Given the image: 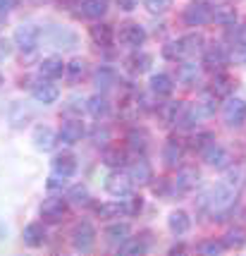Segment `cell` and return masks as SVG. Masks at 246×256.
Returning <instances> with one entry per match:
<instances>
[{
  "mask_svg": "<svg viewBox=\"0 0 246 256\" xmlns=\"http://www.w3.org/2000/svg\"><path fill=\"white\" fill-rule=\"evenodd\" d=\"M17 8V0H0V12H10Z\"/></svg>",
  "mask_w": 246,
  "mask_h": 256,
  "instance_id": "7dc6e473",
  "label": "cell"
},
{
  "mask_svg": "<svg viewBox=\"0 0 246 256\" xmlns=\"http://www.w3.org/2000/svg\"><path fill=\"white\" fill-rule=\"evenodd\" d=\"M223 118L227 127H242L246 122V100L244 98H230L223 108Z\"/></svg>",
  "mask_w": 246,
  "mask_h": 256,
  "instance_id": "3957f363",
  "label": "cell"
},
{
  "mask_svg": "<svg viewBox=\"0 0 246 256\" xmlns=\"http://www.w3.org/2000/svg\"><path fill=\"white\" fill-rule=\"evenodd\" d=\"M31 94H34V100L36 103H41V106H50V103H55L57 96H60L57 86L55 84H50V82H41V84H36Z\"/></svg>",
  "mask_w": 246,
  "mask_h": 256,
  "instance_id": "4fadbf2b",
  "label": "cell"
},
{
  "mask_svg": "<svg viewBox=\"0 0 246 256\" xmlns=\"http://www.w3.org/2000/svg\"><path fill=\"white\" fill-rule=\"evenodd\" d=\"M237 41H239V44L246 48V26H242V29L237 32Z\"/></svg>",
  "mask_w": 246,
  "mask_h": 256,
  "instance_id": "681fc988",
  "label": "cell"
},
{
  "mask_svg": "<svg viewBox=\"0 0 246 256\" xmlns=\"http://www.w3.org/2000/svg\"><path fill=\"white\" fill-rule=\"evenodd\" d=\"M148 65H151V56H146V53H139V56L129 58V67H132V72H146Z\"/></svg>",
  "mask_w": 246,
  "mask_h": 256,
  "instance_id": "d590c367",
  "label": "cell"
},
{
  "mask_svg": "<svg viewBox=\"0 0 246 256\" xmlns=\"http://www.w3.org/2000/svg\"><path fill=\"white\" fill-rule=\"evenodd\" d=\"M50 44L57 46V48H74V44H77V36L72 32H67V29H60V26H55V29H50Z\"/></svg>",
  "mask_w": 246,
  "mask_h": 256,
  "instance_id": "cb8c5ba5",
  "label": "cell"
},
{
  "mask_svg": "<svg viewBox=\"0 0 246 256\" xmlns=\"http://www.w3.org/2000/svg\"><path fill=\"white\" fill-rule=\"evenodd\" d=\"M81 14L89 20H101L108 12V0H81Z\"/></svg>",
  "mask_w": 246,
  "mask_h": 256,
  "instance_id": "e0dca14e",
  "label": "cell"
},
{
  "mask_svg": "<svg viewBox=\"0 0 246 256\" xmlns=\"http://www.w3.org/2000/svg\"><path fill=\"white\" fill-rule=\"evenodd\" d=\"M96 213L101 216V218H115V216H120L122 213V204H101Z\"/></svg>",
  "mask_w": 246,
  "mask_h": 256,
  "instance_id": "8d00e7d4",
  "label": "cell"
},
{
  "mask_svg": "<svg viewBox=\"0 0 246 256\" xmlns=\"http://www.w3.org/2000/svg\"><path fill=\"white\" fill-rule=\"evenodd\" d=\"M136 2H139V0H117L120 10H124V12H132L136 8Z\"/></svg>",
  "mask_w": 246,
  "mask_h": 256,
  "instance_id": "bcb514c9",
  "label": "cell"
},
{
  "mask_svg": "<svg viewBox=\"0 0 246 256\" xmlns=\"http://www.w3.org/2000/svg\"><path fill=\"white\" fill-rule=\"evenodd\" d=\"M105 190L108 194L117 196V199H124L132 194V178L129 175H122V172H112L110 178L105 180Z\"/></svg>",
  "mask_w": 246,
  "mask_h": 256,
  "instance_id": "8992f818",
  "label": "cell"
},
{
  "mask_svg": "<svg viewBox=\"0 0 246 256\" xmlns=\"http://www.w3.org/2000/svg\"><path fill=\"white\" fill-rule=\"evenodd\" d=\"M57 136H60L62 144H77V142H81V136H84V124L79 122V120H67V122H62Z\"/></svg>",
  "mask_w": 246,
  "mask_h": 256,
  "instance_id": "7c38bea8",
  "label": "cell"
},
{
  "mask_svg": "<svg viewBox=\"0 0 246 256\" xmlns=\"http://www.w3.org/2000/svg\"><path fill=\"white\" fill-rule=\"evenodd\" d=\"M65 213H67V199H62V196L45 199L43 206H41V216H43L45 220H50V223L62 220V216H65Z\"/></svg>",
  "mask_w": 246,
  "mask_h": 256,
  "instance_id": "52a82bcc",
  "label": "cell"
},
{
  "mask_svg": "<svg viewBox=\"0 0 246 256\" xmlns=\"http://www.w3.org/2000/svg\"><path fill=\"white\" fill-rule=\"evenodd\" d=\"M172 89H175V84H172V77H170V74L158 72V74L151 77V91H153V94H158V96H170Z\"/></svg>",
  "mask_w": 246,
  "mask_h": 256,
  "instance_id": "44dd1931",
  "label": "cell"
},
{
  "mask_svg": "<svg viewBox=\"0 0 246 256\" xmlns=\"http://www.w3.org/2000/svg\"><path fill=\"white\" fill-rule=\"evenodd\" d=\"M120 41L124 46H129V48L144 46V41H146L144 26H139V24H124L122 29H120Z\"/></svg>",
  "mask_w": 246,
  "mask_h": 256,
  "instance_id": "30bf717a",
  "label": "cell"
},
{
  "mask_svg": "<svg viewBox=\"0 0 246 256\" xmlns=\"http://www.w3.org/2000/svg\"><path fill=\"white\" fill-rule=\"evenodd\" d=\"M146 8L153 12V14H160V12H168L172 8V0H144Z\"/></svg>",
  "mask_w": 246,
  "mask_h": 256,
  "instance_id": "7bdbcfd3",
  "label": "cell"
},
{
  "mask_svg": "<svg viewBox=\"0 0 246 256\" xmlns=\"http://www.w3.org/2000/svg\"><path fill=\"white\" fill-rule=\"evenodd\" d=\"M86 110H89L96 120H101V118H105V115L110 112V103L103 98V96H93V98H89V103H86Z\"/></svg>",
  "mask_w": 246,
  "mask_h": 256,
  "instance_id": "83f0119b",
  "label": "cell"
},
{
  "mask_svg": "<svg viewBox=\"0 0 246 256\" xmlns=\"http://www.w3.org/2000/svg\"><path fill=\"white\" fill-rule=\"evenodd\" d=\"M206 65L211 67V70H215V67H223L225 62H227V50H225V46L220 44H213L208 50H206Z\"/></svg>",
  "mask_w": 246,
  "mask_h": 256,
  "instance_id": "603a6c76",
  "label": "cell"
},
{
  "mask_svg": "<svg viewBox=\"0 0 246 256\" xmlns=\"http://www.w3.org/2000/svg\"><path fill=\"white\" fill-rule=\"evenodd\" d=\"M22 240H24V244H29V246H41V244H45L48 234H45V228L41 223H29L24 228Z\"/></svg>",
  "mask_w": 246,
  "mask_h": 256,
  "instance_id": "5bb4252c",
  "label": "cell"
},
{
  "mask_svg": "<svg viewBox=\"0 0 246 256\" xmlns=\"http://www.w3.org/2000/svg\"><path fill=\"white\" fill-rule=\"evenodd\" d=\"M60 139L48 124H38L34 130V136H31V142H34V146L38 148V151H50L53 146H55V142Z\"/></svg>",
  "mask_w": 246,
  "mask_h": 256,
  "instance_id": "9c48e42d",
  "label": "cell"
},
{
  "mask_svg": "<svg viewBox=\"0 0 246 256\" xmlns=\"http://www.w3.org/2000/svg\"><path fill=\"white\" fill-rule=\"evenodd\" d=\"M53 172H55L57 178H72L74 172H77V160L72 154H57L53 158Z\"/></svg>",
  "mask_w": 246,
  "mask_h": 256,
  "instance_id": "8fae6325",
  "label": "cell"
},
{
  "mask_svg": "<svg viewBox=\"0 0 246 256\" xmlns=\"http://www.w3.org/2000/svg\"><path fill=\"white\" fill-rule=\"evenodd\" d=\"M225 182H227L232 190H239V187H242V182H244V168L237 166L235 170H230V172H227V178H225Z\"/></svg>",
  "mask_w": 246,
  "mask_h": 256,
  "instance_id": "74e56055",
  "label": "cell"
},
{
  "mask_svg": "<svg viewBox=\"0 0 246 256\" xmlns=\"http://www.w3.org/2000/svg\"><path fill=\"white\" fill-rule=\"evenodd\" d=\"M199 184V170H194V168H182L177 172V180H175V187L179 192H189L194 190Z\"/></svg>",
  "mask_w": 246,
  "mask_h": 256,
  "instance_id": "2e32d148",
  "label": "cell"
},
{
  "mask_svg": "<svg viewBox=\"0 0 246 256\" xmlns=\"http://www.w3.org/2000/svg\"><path fill=\"white\" fill-rule=\"evenodd\" d=\"M146 249H148V246H146L144 242H139V240H127V242L120 246L122 254H146Z\"/></svg>",
  "mask_w": 246,
  "mask_h": 256,
  "instance_id": "f35d334b",
  "label": "cell"
},
{
  "mask_svg": "<svg viewBox=\"0 0 246 256\" xmlns=\"http://www.w3.org/2000/svg\"><path fill=\"white\" fill-rule=\"evenodd\" d=\"M182 156H184V146L179 144L177 139H170L168 144H165V148H163V160H165V166L175 168L179 160H182Z\"/></svg>",
  "mask_w": 246,
  "mask_h": 256,
  "instance_id": "ffe728a7",
  "label": "cell"
},
{
  "mask_svg": "<svg viewBox=\"0 0 246 256\" xmlns=\"http://www.w3.org/2000/svg\"><path fill=\"white\" fill-rule=\"evenodd\" d=\"M38 38H41V32H38L36 24H22L14 32V44L19 46L24 53H31L36 46H38Z\"/></svg>",
  "mask_w": 246,
  "mask_h": 256,
  "instance_id": "277c9868",
  "label": "cell"
},
{
  "mask_svg": "<svg viewBox=\"0 0 246 256\" xmlns=\"http://www.w3.org/2000/svg\"><path fill=\"white\" fill-rule=\"evenodd\" d=\"M184 22L189 26H203V24L213 22V8L203 0H194L184 8Z\"/></svg>",
  "mask_w": 246,
  "mask_h": 256,
  "instance_id": "7a4b0ae2",
  "label": "cell"
},
{
  "mask_svg": "<svg viewBox=\"0 0 246 256\" xmlns=\"http://www.w3.org/2000/svg\"><path fill=\"white\" fill-rule=\"evenodd\" d=\"M201 154H203V160L211 168H227V163H230V154L220 144H215V142H211Z\"/></svg>",
  "mask_w": 246,
  "mask_h": 256,
  "instance_id": "ba28073f",
  "label": "cell"
},
{
  "mask_svg": "<svg viewBox=\"0 0 246 256\" xmlns=\"http://www.w3.org/2000/svg\"><path fill=\"white\" fill-rule=\"evenodd\" d=\"M65 72H67V77L72 79V82H77L81 74H84V60H72V62H67V67H65Z\"/></svg>",
  "mask_w": 246,
  "mask_h": 256,
  "instance_id": "b9f144b4",
  "label": "cell"
},
{
  "mask_svg": "<svg viewBox=\"0 0 246 256\" xmlns=\"http://www.w3.org/2000/svg\"><path fill=\"white\" fill-rule=\"evenodd\" d=\"M223 242H225V246H232V249L244 246L246 244V230L244 228H232V230H227Z\"/></svg>",
  "mask_w": 246,
  "mask_h": 256,
  "instance_id": "4dcf8cb0",
  "label": "cell"
},
{
  "mask_svg": "<svg viewBox=\"0 0 246 256\" xmlns=\"http://www.w3.org/2000/svg\"><path fill=\"white\" fill-rule=\"evenodd\" d=\"M93 82H96V86L101 91H108L117 82V74H115V70H110V67H101L98 72H96V77H93Z\"/></svg>",
  "mask_w": 246,
  "mask_h": 256,
  "instance_id": "f1b7e54d",
  "label": "cell"
},
{
  "mask_svg": "<svg viewBox=\"0 0 246 256\" xmlns=\"http://www.w3.org/2000/svg\"><path fill=\"white\" fill-rule=\"evenodd\" d=\"M129 178H132V182L146 184V182L151 180V166H148L146 160H136V163H132V168H129Z\"/></svg>",
  "mask_w": 246,
  "mask_h": 256,
  "instance_id": "4316f807",
  "label": "cell"
},
{
  "mask_svg": "<svg viewBox=\"0 0 246 256\" xmlns=\"http://www.w3.org/2000/svg\"><path fill=\"white\" fill-rule=\"evenodd\" d=\"M65 67L67 65H65L60 58H45L43 62H41V67H38V72H41L45 79H55L65 72Z\"/></svg>",
  "mask_w": 246,
  "mask_h": 256,
  "instance_id": "7402d4cb",
  "label": "cell"
},
{
  "mask_svg": "<svg viewBox=\"0 0 246 256\" xmlns=\"http://www.w3.org/2000/svg\"><path fill=\"white\" fill-rule=\"evenodd\" d=\"M213 142V134L211 132H201V134H196V136H194V148H206V146L211 144Z\"/></svg>",
  "mask_w": 246,
  "mask_h": 256,
  "instance_id": "f6af8a7d",
  "label": "cell"
},
{
  "mask_svg": "<svg viewBox=\"0 0 246 256\" xmlns=\"http://www.w3.org/2000/svg\"><path fill=\"white\" fill-rule=\"evenodd\" d=\"M127 139H129V146L136 148V151H144L146 146H148V134H146L144 130H132Z\"/></svg>",
  "mask_w": 246,
  "mask_h": 256,
  "instance_id": "836d02e7",
  "label": "cell"
},
{
  "mask_svg": "<svg viewBox=\"0 0 246 256\" xmlns=\"http://www.w3.org/2000/svg\"><path fill=\"white\" fill-rule=\"evenodd\" d=\"M235 196H237V190H232L227 182H220V184H215V187L208 192L206 204H208V208H211L213 213H225L227 208H232Z\"/></svg>",
  "mask_w": 246,
  "mask_h": 256,
  "instance_id": "6da1fadb",
  "label": "cell"
},
{
  "mask_svg": "<svg viewBox=\"0 0 246 256\" xmlns=\"http://www.w3.org/2000/svg\"><path fill=\"white\" fill-rule=\"evenodd\" d=\"M103 163L110 168H117L124 163V154L120 151V148H105L103 151Z\"/></svg>",
  "mask_w": 246,
  "mask_h": 256,
  "instance_id": "e575fe53",
  "label": "cell"
},
{
  "mask_svg": "<svg viewBox=\"0 0 246 256\" xmlns=\"http://www.w3.org/2000/svg\"><path fill=\"white\" fill-rule=\"evenodd\" d=\"M91 38H93V44L101 46V48H110L112 38H115L112 26L110 24H96V26H91Z\"/></svg>",
  "mask_w": 246,
  "mask_h": 256,
  "instance_id": "d6986e66",
  "label": "cell"
},
{
  "mask_svg": "<svg viewBox=\"0 0 246 256\" xmlns=\"http://www.w3.org/2000/svg\"><path fill=\"white\" fill-rule=\"evenodd\" d=\"M177 79L182 84H194L196 79H199V65H194V62H184V65H179V72H177Z\"/></svg>",
  "mask_w": 246,
  "mask_h": 256,
  "instance_id": "1f68e13d",
  "label": "cell"
},
{
  "mask_svg": "<svg viewBox=\"0 0 246 256\" xmlns=\"http://www.w3.org/2000/svg\"><path fill=\"white\" fill-rule=\"evenodd\" d=\"M10 56V44L7 41H0V58H7Z\"/></svg>",
  "mask_w": 246,
  "mask_h": 256,
  "instance_id": "c3c4849f",
  "label": "cell"
},
{
  "mask_svg": "<svg viewBox=\"0 0 246 256\" xmlns=\"http://www.w3.org/2000/svg\"><path fill=\"white\" fill-rule=\"evenodd\" d=\"M67 199L79 204V206H89L91 204V192L86 184H74V187H69L67 192Z\"/></svg>",
  "mask_w": 246,
  "mask_h": 256,
  "instance_id": "f546056e",
  "label": "cell"
},
{
  "mask_svg": "<svg viewBox=\"0 0 246 256\" xmlns=\"http://www.w3.org/2000/svg\"><path fill=\"white\" fill-rule=\"evenodd\" d=\"M213 22L223 24V26H232V24L237 22L235 8H230V5H218V8H213Z\"/></svg>",
  "mask_w": 246,
  "mask_h": 256,
  "instance_id": "484cf974",
  "label": "cell"
},
{
  "mask_svg": "<svg viewBox=\"0 0 246 256\" xmlns=\"http://www.w3.org/2000/svg\"><path fill=\"white\" fill-rule=\"evenodd\" d=\"M179 41H182V50H184L187 58L196 56V53L203 50V36L201 34H187V36H182Z\"/></svg>",
  "mask_w": 246,
  "mask_h": 256,
  "instance_id": "d4e9b609",
  "label": "cell"
},
{
  "mask_svg": "<svg viewBox=\"0 0 246 256\" xmlns=\"http://www.w3.org/2000/svg\"><path fill=\"white\" fill-rule=\"evenodd\" d=\"M199 249H201L203 254H223V252H225V242H215V240H211V242H203Z\"/></svg>",
  "mask_w": 246,
  "mask_h": 256,
  "instance_id": "ee69618b",
  "label": "cell"
},
{
  "mask_svg": "<svg viewBox=\"0 0 246 256\" xmlns=\"http://www.w3.org/2000/svg\"><path fill=\"white\" fill-rule=\"evenodd\" d=\"M141 206H144L141 196H132V194H129V199H124V204H122V211L129 213V216H136V213L141 211Z\"/></svg>",
  "mask_w": 246,
  "mask_h": 256,
  "instance_id": "60d3db41",
  "label": "cell"
},
{
  "mask_svg": "<svg viewBox=\"0 0 246 256\" xmlns=\"http://www.w3.org/2000/svg\"><path fill=\"white\" fill-rule=\"evenodd\" d=\"M163 56L168 60H177V58H184V50H182V41H170L165 48H163Z\"/></svg>",
  "mask_w": 246,
  "mask_h": 256,
  "instance_id": "ab89813d",
  "label": "cell"
},
{
  "mask_svg": "<svg viewBox=\"0 0 246 256\" xmlns=\"http://www.w3.org/2000/svg\"><path fill=\"white\" fill-rule=\"evenodd\" d=\"M232 91V79L227 77V74H218V77L213 79V94L215 96H227Z\"/></svg>",
  "mask_w": 246,
  "mask_h": 256,
  "instance_id": "d6a6232c",
  "label": "cell"
},
{
  "mask_svg": "<svg viewBox=\"0 0 246 256\" xmlns=\"http://www.w3.org/2000/svg\"><path fill=\"white\" fill-rule=\"evenodd\" d=\"M93 242H96V230L91 223H79L72 230V246L77 252H91Z\"/></svg>",
  "mask_w": 246,
  "mask_h": 256,
  "instance_id": "5b68a950",
  "label": "cell"
},
{
  "mask_svg": "<svg viewBox=\"0 0 246 256\" xmlns=\"http://www.w3.org/2000/svg\"><path fill=\"white\" fill-rule=\"evenodd\" d=\"M129 234H132V230H129V225L127 223H112L105 228V240L110 242V244H117L122 246L127 240H129Z\"/></svg>",
  "mask_w": 246,
  "mask_h": 256,
  "instance_id": "9a60e30c",
  "label": "cell"
},
{
  "mask_svg": "<svg viewBox=\"0 0 246 256\" xmlns=\"http://www.w3.org/2000/svg\"><path fill=\"white\" fill-rule=\"evenodd\" d=\"M168 228H170V232L172 234H187L189 232V228H191V220H189V216L184 211H175V213H170V218H168Z\"/></svg>",
  "mask_w": 246,
  "mask_h": 256,
  "instance_id": "ac0fdd59",
  "label": "cell"
}]
</instances>
